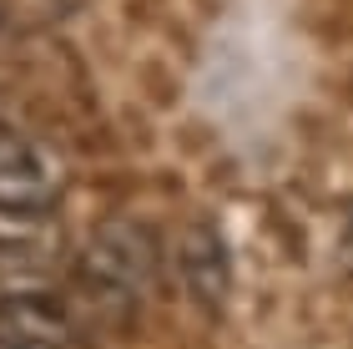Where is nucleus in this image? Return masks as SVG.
<instances>
[{
  "label": "nucleus",
  "instance_id": "1",
  "mask_svg": "<svg viewBox=\"0 0 353 349\" xmlns=\"http://www.w3.org/2000/svg\"><path fill=\"white\" fill-rule=\"evenodd\" d=\"M157 263H162V253H157L152 228L126 223V218L101 223L86 238V253H81V274L96 283V289H106L117 299L147 294L152 279H157Z\"/></svg>",
  "mask_w": 353,
  "mask_h": 349
},
{
  "label": "nucleus",
  "instance_id": "2",
  "mask_svg": "<svg viewBox=\"0 0 353 349\" xmlns=\"http://www.w3.org/2000/svg\"><path fill=\"white\" fill-rule=\"evenodd\" d=\"M66 198V162L41 137L0 126V208H56Z\"/></svg>",
  "mask_w": 353,
  "mask_h": 349
},
{
  "label": "nucleus",
  "instance_id": "3",
  "mask_svg": "<svg viewBox=\"0 0 353 349\" xmlns=\"http://www.w3.org/2000/svg\"><path fill=\"white\" fill-rule=\"evenodd\" d=\"M61 253V223L51 208H0V279L41 274Z\"/></svg>",
  "mask_w": 353,
  "mask_h": 349
},
{
  "label": "nucleus",
  "instance_id": "4",
  "mask_svg": "<svg viewBox=\"0 0 353 349\" xmlns=\"http://www.w3.org/2000/svg\"><path fill=\"white\" fill-rule=\"evenodd\" d=\"M0 344L10 349H71V319L46 294L0 299Z\"/></svg>",
  "mask_w": 353,
  "mask_h": 349
},
{
  "label": "nucleus",
  "instance_id": "5",
  "mask_svg": "<svg viewBox=\"0 0 353 349\" xmlns=\"http://www.w3.org/2000/svg\"><path fill=\"white\" fill-rule=\"evenodd\" d=\"M176 263H182L187 289L202 299L207 309H217L228 299V248H222V233L207 223H192L182 248H176Z\"/></svg>",
  "mask_w": 353,
  "mask_h": 349
}]
</instances>
